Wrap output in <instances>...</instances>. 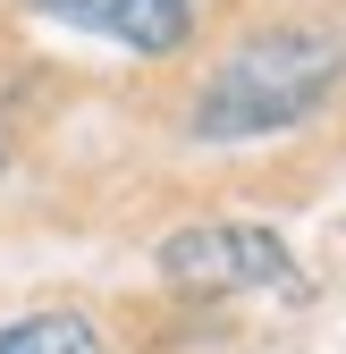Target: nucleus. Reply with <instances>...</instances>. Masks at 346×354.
<instances>
[{
	"instance_id": "nucleus-3",
	"label": "nucleus",
	"mask_w": 346,
	"mask_h": 354,
	"mask_svg": "<svg viewBox=\"0 0 346 354\" xmlns=\"http://www.w3.org/2000/svg\"><path fill=\"white\" fill-rule=\"evenodd\" d=\"M34 9L76 34H110L127 51H152V59L194 34V0H34Z\"/></svg>"
},
{
	"instance_id": "nucleus-5",
	"label": "nucleus",
	"mask_w": 346,
	"mask_h": 354,
	"mask_svg": "<svg viewBox=\"0 0 346 354\" xmlns=\"http://www.w3.org/2000/svg\"><path fill=\"white\" fill-rule=\"evenodd\" d=\"M0 160H9V136H0Z\"/></svg>"
},
{
	"instance_id": "nucleus-1",
	"label": "nucleus",
	"mask_w": 346,
	"mask_h": 354,
	"mask_svg": "<svg viewBox=\"0 0 346 354\" xmlns=\"http://www.w3.org/2000/svg\"><path fill=\"white\" fill-rule=\"evenodd\" d=\"M346 76V42L329 26H271V34H245L237 51L203 76L194 93V136L203 144H253V136H287L304 127Z\"/></svg>"
},
{
	"instance_id": "nucleus-2",
	"label": "nucleus",
	"mask_w": 346,
	"mask_h": 354,
	"mask_svg": "<svg viewBox=\"0 0 346 354\" xmlns=\"http://www.w3.org/2000/svg\"><path fill=\"white\" fill-rule=\"evenodd\" d=\"M161 279L178 295H245V287H295L287 245L245 219H211V228H178L161 245Z\"/></svg>"
},
{
	"instance_id": "nucleus-4",
	"label": "nucleus",
	"mask_w": 346,
	"mask_h": 354,
	"mask_svg": "<svg viewBox=\"0 0 346 354\" xmlns=\"http://www.w3.org/2000/svg\"><path fill=\"white\" fill-rule=\"evenodd\" d=\"M0 354H102V329L84 313H17L0 321Z\"/></svg>"
}]
</instances>
